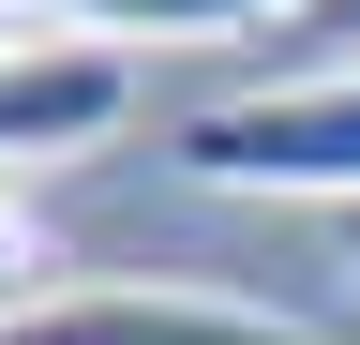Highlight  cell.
<instances>
[{"mask_svg":"<svg viewBox=\"0 0 360 345\" xmlns=\"http://www.w3.org/2000/svg\"><path fill=\"white\" fill-rule=\"evenodd\" d=\"M180 181L210 195H345L360 210V60L300 75V91H240V105H195L165 136Z\"/></svg>","mask_w":360,"mask_h":345,"instance_id":"1","label":"cell"},{"mask_svg":"<svg viewBox=\"0 0 360 345\" xmlns=\"http://www.w3.org/2000/svg\"><path fill=\"white\" fill-rule=\"evenodd\" d=\"M135 120V46H90V30H30L0 60V165H60V150H105Z\"/></svg>","mask_w":360,"mask_h":345,"instance_id":"2","label":"cell"},{"mask_svg":"<svg viewBox=\"0 0 360 345\" xmlns=\"http://www.w3.org/2000/svg\"><path fill=\"white\" fill-rule=\"evenodd\" d=\"M0 345H330V330L210 300V285H45Z\"/></svg>","mask_w":360,"mask_h":345,"instance_id":"3","label":"cell"},{"mask_svg":"<svg viewBox=\"0 0 360 345\" xmlns=\"http://www.w3.org/2000/svg\"><path fill=\"white\" fill-rule=\"evenodd\" d=\"M60 30H90V46H225V30H270V15H315V0H45Z\"/></svg>","mask_w":360,"mask_h":345,"instance_id":"4","label":"cell"},{"mask_svg":"<svg viewBox=\"0 0 360 345\" xmlns=\"http://www.w3.org/2000/svg\"><path fill=\"white\" fill-rule=\"evenodd\" d=\"M30 300H45V240H30V210L0 195V330H15Z\"/></svg>","mask_w":360,"mask_h":345,"instance_id":"5","label":"cell"},{"mask_svg":"<svg viewBox=\"0 0 360 345\" xmlns=\"http://www.w3.org/2000/svg\"><path fill=\"white\" fill-rule=\"evenodd\" d=\"M300 46H330V60H360V0H315V15H300Z\"/></svg>","mask_w":360,"mask_h":345,"instance_id":"6","label":"cell"},{"mask_svg":"<svg viewBox=\"0 0 360 345\" xmlns=\"http://www.w3.org/2000/svg\"><path fill=\"white\" fill-rule=\"evenodd\" d=\"M15 46H30V15H15V0H0V60H15Z\"/></svg>","mask_w":360,"mask_h":345,"instance_id":"7","label":"cell"},{"mask_svg":"<svg viewBox=\"0 0 360 345\" xmlns=\"http://www.w3.org/2000/svg\"><path fill=\"white\" fill-rule=\"evenodd\" d=\"M345 271H360V210H345Z\"/></svg>","mask_w":360,"mask_h":345,"instance_id":"8","label":"cell"}]
</instances>
